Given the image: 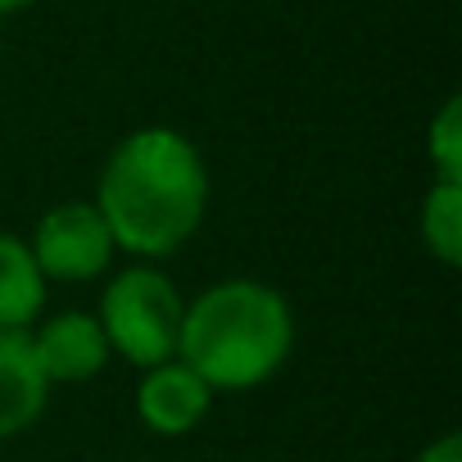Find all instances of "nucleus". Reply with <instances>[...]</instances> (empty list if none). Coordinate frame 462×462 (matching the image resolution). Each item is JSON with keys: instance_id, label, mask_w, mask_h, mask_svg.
Returning <instances> with one entry per match:
<instances>
[{"instance_id": "423d86ee", "label": "nucleus", "mask_w": 462, "mask_h": 462, "mask_svg": "<svg viewBox=\"0 0 462 462\" xmlns=\"http://www.w3.org/2000/svg\"><path fill=\"white\" fill-rule=\"evenodd\" d=\"M28 340H32V358L46 381H87L109 358V340L100 322L87 313H60Z\"/></svg>"}, {"instance_id": "39448f33", "label": "nucleus", "mask_w": 462, "mask_h": 462, "mask_svg": "<svg viewBox=\"0 0 462 462\" xmlns=\"http://www.w3.org/2000/svg\"><path fill=\"white\" fill-rule=\"evenodd\" d=\"M208 403H213V390L181 358L145 367V381L136 390V412H141V421L154 435H186V430H195L204 421Z\"/></svg>"}, {"instance_id": "7ed1b4c3", "label": "nucleus", "mask_w": 462, "mask_h": 462, "mask_svg": "<svg viewBox=\"0 0 462 462\" xmlns=\"http://www.w3.org/2000/svg\"><path fill=\"white\" fill-rule=\"evenodd\" d=\"M181 295L172 282L154 268H127L105 286L100 300V331L114 354H123L132 367H159L177 358V336H181Z\"/></svg>"}, {"instance_id": "6e6552de", "label": "nucleus", "mask_w": 462, "mask_h": 462, "mask_svg": "<svg viewBox=\"0 0 462 462\" xmlns=\"http://www.w3.org/2000/svg\"><path fill=\"white\" fill-rule=\"evenodd\" d=\"M46 304V277L32 245L0 231V331H28Z\"/></svg>"}, {"instance_id": "1a4fd4ad", "label": "nucleus", "mask_w": 462, "mask_h": 462, "mask_svg": "<svg viewBox=\"0 0 462 462\" xmlns=\"http://www.w3.org/2000/svg\"><path fill=\"white\" fill-rule=\"evenodd\" d=\"M421 241L426 250L457 268L462 263V181H435L421 199Z\"/></svg>"}, {"instance_id": "f257e3e1", "label": "nucleus", "mask_w": 462, "mask_h": 462, "mask_svg": "<svg viewBox=\"0 0 462 462\" xmlns=\"http://www.w3.org/2000/svg\"><path fill=\"white\" fill-rule=\"evenodd\" d=\"M208 204V172L199 150L172 127H141L123 136L100 172V217L114 250L163 259L181 250Z\"/></svg>"}, {"instance_id": "20e7f679", "label": "nucleus", "mask_w": 462, "mask_h": 462, "mask_svg": "<svg viewBox=\"0 0 462 462\" xmlns=\"http://www.w3.org/2000/svg\"><path fill=\"white\" fill-rule=\"evenodd\" d=\"M32 259L51 282H91L114 259V236L96 204H60L42 217L32 236Z\"/></svg>"}, {"instance_id": "9d476101", "label": "nucleus", "mask_w": 462, "mask_h": 462, "mask_svg": "<svg viewBox=\"0 0 462 462\" xmlns=\"http://www.w3.org/2000/svg\"><path fill=\"white\" fill-rule=\"evenodd\" d=\"M426 150L435 163V181H462V100H444L430 123Z\"/></svg>"}, {"instance_id": "f8f14e48", "label": "nucleus", "mask_w": 462, "mask_h": 462, "mask_svg": "<svg viewBox=\"0 0 462 462\" xmlns=\"http://www.w3.org/2000/svg\"><path fill=\"white\" fill-rule=\"evenodd\" d=\"M32 5V0H0V19H5V14H19V10H28Z\"/></svg>"}, {"instance_id": "0eeeda50", "label": "nucleus", "mask_w": 462, "mask_h": 462, "mask_svg": "<svg viewBox=\"0 0 462 462\" xmlns=\"http://www.w3.org/2000/svg\"><path fill=\"white\" fill-rule=\"evenodd\" d=\"M51 381L32 358L28 331H0V439L23 435L46 412Z\"/></svg>"}, {"instance_id": "9b49d317", "label": "nucleus", "mask_w": 462, "mask_h": 462, "mask_svg": "<svg viewBox=\"0 0 462 462\" xmlns=\"http://www.w3.org/2000/svg\"><path fill=\"white\" fill-rule=\"evenodd\" d=\"M417 462H462V439L448 430V435H439L435 444H426Z\"/></svg>"}, {"instance_id": "f03ea898", "label": "nucleus", "mask_w": 462, "mask_h": 462, "mask_svg": "<svg viewBox=\"0 0 462 462\" xmlns=\"http://www.w3.org/2000/svg\"><path fill=\"white\" fill-rule=\"evenodd\" d=\"M291 340V304L263 282L231 277L181 313L177 358L208 390H254L286 363Z\"/></svg>"}]
</instances>
